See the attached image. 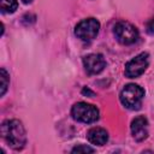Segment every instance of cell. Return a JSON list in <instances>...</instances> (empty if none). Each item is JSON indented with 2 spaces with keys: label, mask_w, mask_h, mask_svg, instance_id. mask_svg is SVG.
Here are the masks:
<instances>
[{
  "label": "cell",
  "mask_w": 154,
  "mask_h": 154,
  "mask_svg": "<svg viewBox=\"0 0 154 154\" xmlns=\"http://www.w3.org/2000/svg\"><path fill=\"white\" fill-rule=\"evenodd\" d=\"M1 135L7 144L16 150L22 149L26 143L25 129L23 124L17 119H8L2 123Z\"/></svg>",
  "instance_id": "6da1fadb"
},
{
  "label": "cell",
  "mask_w": 154,
  "mask_h": 154,
  "mask_svg": "<svg viewBox=\"0 0 154 154\" xmlns=\"http://www.w3.org/2000/svg\"><path fill=\"white\" fill-rule=\"evenodd\" d=\"M143 96H144V90L140 85L131 83L122 89L119 99L124 107L129 109H138Z\"/></svg>",
  "instance_id": "7a4b0ae2"
},
{
  "label": "cell",
  "mask_w": 154,
  "mask_h": 154,
  "mask_svg": "<svg viewBox=\"0 0 154 154\" xmlns=\"http://www.w3.org/2000/svg\"><path fill=\"white\" fill-rule=\"evenodd\" d=\"M71 116L77 122L90 124L99 119V109L94 105L87 102H77L71 108Z\"/></svg>",
  "instance_id": "3957f363"
},
{
  "label": "cell",
  "mask_w": 154,
  "mask_h": 154,
  "mask_svg": "<svg viewBox=\"0 0 154 154\" xmlns=\"http://www.w3.org/2000/svg\"><path fill=\"white\" fill-rule=\"evenodd\" d=\"M113 32H114L116 38L123 45L135 43L138 38L137 28L135 25H132L131 23L125 22V20L118 22L113 28Z\"/></svg>",
  "instance_id": "277c9868"
},
{
  "label": "cell",
  "mask_w": 154,
  "mask_h": 154,
  "mask_svg": "<svg viewBox=\"0 0 154 154\" xmlns=\"http://www.w3.org/2000/svg\"><path fill=\"white\" fill-rule=\"evenodd\" d=\"M100 30V23L95 18H85L81 20L75 28V35L82 41H91L95 38Z\"/></svg>",
  "instance_id": "5b68a950"
},
{
  "label": "cell",
  "mask_w": 154,
  "mask_h": 154,
  "mask_svg": "<svg viewBox=\"0 0 154 154\" xmlns=\"http://www.w3.org/2000/svg\"><path fill=\"white\" fill-rule=\"evenodd\" d=\"M149 64V55L146 52L140 53L135 58H132L126 65H125V76L128 78H137L140 77Z\"/></svg>",
  "instance_id": "8992f818"
},
{
  "label": "cell",
  "mask_w": 154,
  "mask_h": 154,
  "mask_svg": "<svg viewBox=\"0 0 154 154\" xmlns=\"http://www.w3.org/2000/svg\"><path fill=\"white\" fill-rule=\"evenodd\" d=\"M83 66L88 75H97L105 69L106 60L102 54L99 53L88 54L87 57L83 58Z\"/></svg>",
  "instance_id": "52a82bcc"
},
{
  "label": "cell",
  "mask_w": 154,
  "mask_h": 154,
  "mask_svg": "<svg viewBox=\"0 0 154 154\" xmlns=\"http://www.w3.org/2000/svg\"><path fill=\"white\" fill-rule=\"evenodd\" d=\"M131 132L136 141H143L148 136V120L144 116H138L131 122Z\"/></svg>",
  "instance_id": "ba28073f"
},
{
  "label": "cell",
  "mask_w": 154,
  "mask_h": 154,
  "mask_svg": "<svg viewBox=\"0 0 154 154\" xmlns=\"http://www.w3.org/2000/svg\"><path fill=\"white\" fill-rule=\"evenodd\" d=\"M88 141L95 146H103L108 141V132L102 128H91L87 134Z\"/></svg>",
  "instance_id": "9c48e42d"
},
{
  "label": "cell",
  "mask_w": 154,
  "mask_h": 154,
  "mask_svg": "<svg viewBox=\"0 0 154 154\" xmlns=\"http://www.w3.org/2000/svg\"><path fill=\"white\" fill-rule=\"evenodd\" d=\"M18 7L17 0H1V12L2 13H13Z\"/></svg>",
  "instance_id": "30bf717a"
},
{
  "label": "cell",
  "mask_w": 154,
  "mask_h": 154,
  "mask_svg": "<svg viewBox=\"0 0 154 154\" xmlns=\"http://www.w3.org/2000/svg\"><path fill=\"white\" fill-rule=\"evenodd\" d=\"M0 73H1V77H0L1 78V96H4L7 90V87L10 84V76L4 67L0 70Z\"/></svg>",
  "instance_id": "8fae6325"
},
{
  "label": "cell",
  "mask_w": 154,
  "mask_h": 154,
  "mask_svg": "<svg viewBox=\"0 0 154 154\" xmlns=\"http://www.w3.org/2000/svg\"><path fill=\"white\" fill-rule=\"evenodd\" d=\"M94 149L88 147V146H84V144H79V146H76L72 148L71 153H93Z\"/></svg>",
  "instance_id": "7c38bea8"
},
{
  "label": "cell",
  "mask_w": 154,
  "mask_h": 154,
  "mask_svg": "<svg viewBox=\"0 0 154 154\" xmlns=\"http://www.w3.org/2000/svg\"><path fill=\"white\" fill-rule=\"evenodd\" d=\"M147 32L148 34H154V18H152L149 22H148V24H147Z\"/></svg>",
  "instance_id": "4fadbf2b"
},
{
  "label": "cell",
  "mask_w": 154,
  "mask_h": 154,
  "mask_svg": "<svg viewBox=\"0 0 154 154\" xmlns=\"http://www.w3.org/2000/svg\"><path fill=\"white\" fill-rule=\"evenodd\" d=\"M32 0H22V2H24V4H30Z\"/></svg>",
  "instance_id": "5bb4252c"
}]
</instances>
